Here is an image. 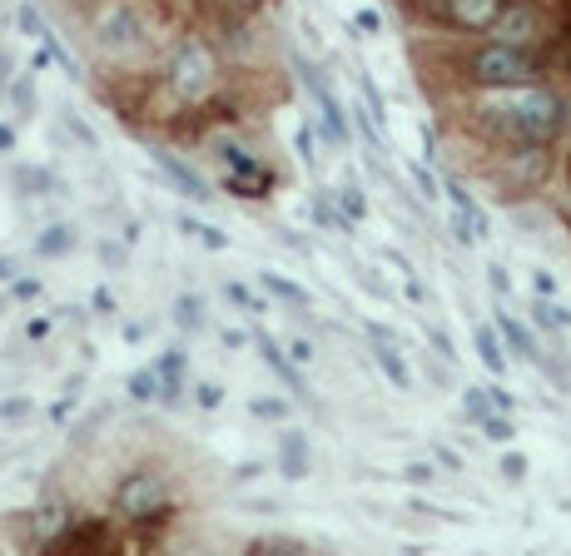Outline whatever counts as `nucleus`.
<instances>
[{
  "instance_id": "30",
  "label": "nucleus",
  "mask_w": 571,
  "mask_h": 556,
  "mask_svg": "<svg viewBox=\"0 0 571 556\" xmlns=\"http://www.w3.org/2000/svg\"><path fill=\"white\" fill-rule=\"evenodd\" d=\"M338 204L348 209V219H363V194L348 184V189H338Z\"/></svg>"
},
{
  "instance_id": "23",
  "label": "nucleus",
  "mask_w": 571,
  "mask_h": 556,
  "mask_svg": "<svg viewBox=\"0 0 571 556\" xmlns=\"http://www.w3.org/2000/svg\"><path fill=\"white\" fill-rule=\"evenodd\" d=\"M293 144H298V159H303L308 169H318V135H313V125H308V120L293 130Z\"/></svg>"
},
{
  "instance_id": "2",
  "label": "nucleus",
  "mask_w": 571,
  "mask_h": 556,
  "mask_svg": "<svg viewBox=\"0 0 571 556\" xmlns=\"http://www.w3.org/2000/svg\"><path fill=\"white\" fill-rule=\"evenodd\" d=\"M95 40H100L105 55L130 60V55H144V45H149V25H144V15L130 5V0H115L110 10H100V20H95Z\"/></svg>"
},
{
  "instance_id": "32",
  "label": "nucleus",
  "mask_w": 571,
  "mask_h": 556,
  "mask_svg": "<svg viewBox=\"0 0 571 556\" xmlns=\"http://www.w3.org/2000/svg\"><path fill=\"white\" fill-rule=\"evenodd\" d=\"M224 293H229V298H234L239 308H249V313H259V303H254V293H249L244 283H224Z\"/></svg>"
},
{
  "instance_id": "1",
  "label": "nucleus",
  "mask_w": 571,
  "mask_h": 556,
  "mask_svg": "<svg viewBox=\"0 0 571 556\" xmlns=\"http://www.w3.org/2000/svg\"><path fill=\"white\" fill-rule=\"evenodd\" d=\"M487 125L502 135L522 139V144H547L567 120H562V100L547 90H517L497 105H487Z\"/></svg>"
},
{
  "instance_id": "34",
  "label": "nucleus",
  "mask_w": 571,
  "mask_h": 556,
  "mask_svg": "<svg viewBox=\"0 0 571 556\" xmlns=\"http://www.w3.org/2000/svg\"><path fill=\"white\" fill-rule=\"evenodd\" d=\"M15 110H20V115H25V110H35V85H30V80H20V85H15Z\"/></svg>"
},
{
  "instance_id": "6",
  "label": "nucleus",
  "mask_w": 571,
  "mask_h": 556,
  "mask_svg": "<svg viewBox=\"0 0 571 556\" xmlns=\"http://www.w3.org/2000/svg\"><path fill=\"white\" fill-rule=\"evenodd\" d=\"M219 159H224V179H229L234 194H244V199H264V194H269V169H264L254 154H244V149L229 144Z\"/></svg>"
},
{
  "instance_id": "12",
  "label": "nucleus",
  "mask_w": 571,
  "mask_h": 556,
  "mask_svg": "<svg viewBox=\"0 0 571 556\" xmlns=\"http://www.w3.org/2000/svg\"><path fill=\"white\" fill-rule=\"evenodd\" d=\"M492 30H497V40H502V45H527V40H532V30H537V15H532L527 5H507V10L492 20Z\"/></svg>"
},
{
  "instance_id": "21",
  "label": "nucleus",
  "mask_w": 571,
  "mask_h": 556,
  "mask_svg": "<svg viewBox=\"0 0 571 556\" xmlns=\"http://www.w3.org/2000/svg\"><path fill=\"white\" fill-rule=\"evenodd\" d=\"M259 353H264V363H269V368H274V373L284 378L288 388H298V373H293V363H288V358H284V348H279V343H274L269 333L259 338Z\"/></svg>"
},
{
  "instance_id": "14",
  "label": "nucleus",
  "mask_w": 571,
  "mask_h": 556,
  "mask_svg": "<svg viewBox=\"0 0 571 556\" xmlns=\"http://www.w3.org/2000/svg\"><path fill=\"white\" fill-rule=\"evenodd\" d=\"M462 408H467V417H492V413H507L512 408V398L502 393V388H467L462 393Z\"/></svg>"
},
{
  "instance_id": "17",
  "label": "nucleus",
  "mask_w": 571,
  "mask_h": 556,
  "mask_svg": "<svg viewBox=\"0 0 571 556\" xmlns=\"http://www.w3.org/2000/svg\"><path fill=\"white\" fill-rule=\"evenodd\" d=\"M130 393H135L140 403H154V398L164 403V398H169V388H164V373H159V368H144V373H135V378H130Z\"/></svg>"
},
{
  "instance_id": "15",
  "label": "nucleus",
  "mask_w": 571,
  "mask_h": 556,
  "mask_svg": "<svg viewBox=\"0 0 571 556\" xmlns=\"http://www.w3.org/2000/svg\"><path fill=\"white\" fill-rule=\"evenodd\" d=\"M497 333H502V338L512 343V353H517V358H527V363H542V353H537L532 333H527V328H522V323H517L512 313H502V318H497Z\"/></svg>"
},
{
  "instance_id": "24",
  "label": "nucleus",
  "mask_w": 571,
  "mask_h": 556,
  "mask_svg": "<svg viewBox=\"0 0 571 556\" xmlns=\"http://www.w3.org/2000/svg\"><path fill=\"white\" fill-rule=\"evenodd\" d=\"M532 313H537L542 328H571V308H562V303H547V298H542Z\"/></svg>"
},
{
  "instance_id": "9",
  "label": "nucleus",
  "mask_w": 571,
  "mask_h": 556,
  "mask_svg": "<svg viewBox=\"0 0 571 556\" xmlns=\"http://www.w3.org/2000/svg\"><path fill=\"white\" fill-rule=\"evenodd\" d=\"M154 159H159V169H164V174H169V179H174V184H179V189H184L194 204H209V199H214V194H209V184H204V174H199V169H189L179 154H169V149H154Z\"/></svg>"
},
{
  "instance_id": "5",
  "label": "nucleus",
  "mask_w": 571,
  "mask_h": 556,
  "mask_svg": "<svg viewBox=\"0 0 571 556\" xmlns=\"http://www.w3.org/2000/svg\"><path fill=\"white\" fill-rule=\"evenodd\" d=\"M115 507H120L130 522H144V517L164 512V482H159L154 472H130V477L120 482V497H115Z\"/></svg>"
},
{
  "instance_id": "36",
  "label": "nucleus",
  "mask_w": 571,
  "mask_h": 556,
  "mask_svg": "<svg viewBox=\"0 0 571 556\" xmlns=\"http://www.w3.org/2000/svg\"><path fill=\"white\" fill-rule=\"evenodd\" d=\"M413 174H418V184H423V194H428V199H437V179H432L428 169H423V164H418V169H413Z\"/></svg>"
},
{
  "instance_id": "18",
  "label": "nucleus",
  "mask_w": 571,
  "mask_h": 556,
  "mask_svg": "<svg viewBox=\"0 0 571 556\" xmlns=\"http://www.w3.org/2000/svg\"><path fill=\"white\" fill-rule=\"evenodd\" d=\"M75 249V229L70 224H50L40 239H35V254H70Z\"/></svg>"
},
{
  "instance_id": "40",
  "label": "nucleus",
  "mask_w": 571,
  "mask_h": 556,
  "mask_svg": "<svg viewBox=\"0 0 571 556\" xmlns=\"http://www.w3.org/2000/svg\"><path fill=\"white\" fill-rule=\"evenodd\" d=\"M15 278V259H0V283H10Z\"/></svg>"
},
{
  "instance_id": "10",
  "label": "nucleus",
  "mask_w": 571,
  "mask_h": 556,
  "mask_svg": "<svg viewBox=\"0 0 571 556\" xmlns=\"http://www.w3.org/2000/svg\"><path fill=\"white\" fill-rule=\"evenodd\" d=\"M447 20L462 25V30H487L497 15H502V0H442Z\"/></svg>"
},
{
  "instance_id": "33",
  "label": "nucleus",
  "mask_w": 571,
  "mask_h": 556,
  "mask_svg": "<svg viewBox=\"0 0 571 556\" xmlns=\"http://www.w3.org/2000/svg\"><path fill=\"white\" fill-rule=\"evenodd\" d=\"M502 472H507L512 482H522V477H527V457H522V452H507V457H502Z\"/></svg>"
},
{
  "instance_id": "38",
  "label": "nucleus",
  "mask_w": 571,
  "mask_h": 556,
  "mask_svg": "<svg viewBox=\"0 0 571 556\" xmlns=\"http://www.w3.org/2000/svg\"><path fill=\"white\" fill-rule=\"evenodd\" d=\"M537 293H542V298H552V293H557V278H552V274H537Z\"/></svg>"
},
{
  "instance_id": "37",
  "label": "nucleus",
  "mask_w": 571,
  "mask_h": 556,
  "mask_svg": "<svg viewBox=\"0 0 571 556\" xmlns=\"http://www.w3.org/2000/svg\"><path fill=\"white\" fill-rule=\"evenodd\" d=\"M428 338H432V348H437L442 358H457V353H452V343H447V333H437V328H432Z\"/></svg>"
},
{
  "instance_id": "19",
  "label": "nucleus",
  "mask_w": 571,
  "mask_h": 556,
  "mask_svg": "<svg viewBox=\"0 0 571 556\" xmlns=\"http://www.w3.org/2000/svg\"><path fill=\"white\" fill-rule=\"evenodd\" d=\"M174 323L189 328V333H199V328L209 323V318H204V303H199L194 293H179V298H174Z\"/></svg>"
},
{
  "instance_id": "31",
  "label": "nucleus",
  "mask_w": 571,
  "mask_h": 556,
  "mask_svg": "<svg viewBox=\"0 0 571 556\" xmlns=\"http://www.w3.org/2000/svg\"><path fill=\"white\" fill-rule=\"evenodd\" d=\"M194 398H199V408H219V403H224V388H219V383H199Z\"/></svg>"
},
{
  "instance_id": "20",
  "label": "nucleus",
  "mask_w": 571,
  "mask_h": 556,
  "mask_svg": "<svg viewBox=\"0 0 571 556\" xmlns=\"http://www.w3.org/2000/svg\"><path fill=\"white\" fill-rule=\"evenodd\" d=\"M477 353H482V363H487L492 373H507V353H502L497 328H477Z\"/></svg>"
},
{
  "instance_id": "27",
  "label": "nucleus",
  "mask_w": 571,
  "mask_h": 556,
  "mask_svg": "<svg viewBox=\"0 0 571 556\" xmlns=\"http://www.w3.org/2000/svg\"><path fill=\"white\" fill-rule=\"evenodd\" d=\"M482 432L492 437V442H512V422L502 413H492V417H482Z\"/></svg>"
},
{
  "instance_id": "11",
  "label": "nucleus",
  "mask_w": 571,
  "mask_h": 556,
  "mask_svg": "<svg viewBox=\"0 0 571 556\" xmlns=\"http://www.w3.org/2000/svg\"><path fill=\"white\" fill-rule=\"evenodd\" d=\"M373 333V358H378V368L408 393L413 388V373H408V363H403V353H398V343H393V333H383V328H368Z\"/></svg>"
},
{
  "instance_id": "16",
  "label": "nucleus",
  "mask_w": 571,
  "mask_h": 556,
  "mask_svg": "<svg viewBox=\"0 0 571 556\" xmlns=\"http://www.w3.org/2000/svg\"><path fill=\"white\" fill-rule=\"evenodd\" d=\"M65 522H70V512H65L60 502H45V507L30 517V537H35V542H55V532H60Z\"/></svg>"
},
{
  "instance_id": "42",
  "label": "nucleus",
  "mask_w": 571,
  "mask_h": 556,
  "mask_svg": "<svg viewBox=\"0 0 571 556\" xmlns=\"http://www.w3.org/2000/svg\"><path fill=\"white\" fill-rule=\"evenodd\" d=\"M567 110H571V105H567ZM567 130H571V120H567Z\"/></svg>"
},
{
  "instance_id": "41",
  "label": "nucleus",
  "mask_w": 571,
  "mask_h": 556,
  "mask_svg": "<svg viewBox=\"0 0 571 556\" xmlns=\"http://www.w3.org/2000/svg\"><path fill=\"white\" fill-rule=\"evenodd\" d=\"M5 70H10V60H5V50H0V90H5V80H10Z\"/></svg>"
},
{
  "instance_id": "35",
  "label": "nucleus",
  "mask_w": 571,
  "mask_h": 556,
  "mask_svg": "<svg viewBox=\"0 0 571 556\" xmlns=\"http://www.w3.org/2000/svg\"><path fill=\"white\" fill-rule=\"evenodd\" d=\"M403 477H408V482H432V467H428V462H413Z\"/></svg>"
},
{
  "instance_id": "3",
  "label": "nucleus",
  "mask_w": 571,
  "mask_h": 556,
  "mask_svg": "<svg viewBox=\"0 0 571 556\" xmlns=\"http://www.w3.org/2000/svg\"><path fill=\"white\" fill-rule=\"evenodd\" d=\"M169 90L189 105H199L214 90V55L204 50V40H184L169 60Z\"/></svg>"
},
{
  "instance_id": "22",
  "label": "nucleus",
  "mask_w": 571,
  "mask_h": 556,
  "mask_svg": "<svg viewBox=\"0 0 571 556\" xmlns=\"http://www.w3.org/2000/svg\"><path fill=\"white\" fill-rule=\"evenodd\" d=\"M179 229H184L189 239H199L204 249H229V234H219L214 224H199V219H189V214H184V219H179Z\"/></svg>"
},
{
  "instance_id": "8",
  "label": "nucleus",
  "mask_w": 571,
  "mask_h": 556,
  "mask_svg": "<svg viewBox=\"0 0 571 556\" xmlns=\"http://www.w3.org/2000/svg\"><path fill=\"white\" fill-rule=\"evenodd\" d=\"M442 194L452 199V229H457V244H477V239L487 234V219H482L477 199H472L462 184H447Z\"/></svg>"
},
{
  "instance_id": "29",
  "label": "nucleus",
  "mask_w": 571,
  "mask_h": 556,
  "mask_svg": "<svg viewBox=\"0 0 571 556\" xmlns=\"http://www.w3.org/2000/svg\"><path fill=\"white\" fill-rule=\"evenodd\" d=\"M15 184H20V189H55V179H50L45 169H20Z\"/></svg>"
},
{
  "instance_id": "13",
  "label": "nucleus",
  "mask_w": 571,
  "mask_h": 556,
  "mask_svg": "<svg viewBox=\"0 0 571 556\" xmlns=\"http://www.w3.org/2000/svg\"><path fill=\"white\" fill-rule=\"evenodd\" d=\"M279 467H284L288 482H303V477H308V442H303V432H284V442H279Z\"/></svg>"
},
{
  "instance_id": "39",
  "label": "nucleus",
  "mask_w": 571,
  "mask_h": 556,
  "mask_svg": "<svg viewBox=\"0 0 571 556\" xmlns=\"http://www.w3.org/2000/svg\"><path fill=\"white\" fill-rule=\"evenodd\" d=\"M487 278H492V288H497V293H507V288H512V283H507V274H502V269H497V264H492V269H487Z\"/></svg>"
},
{
  "instance_id": "4",
  "label": "nucleus",
  "mask_w": 571,
  "mask_h": 556,
  "mask_svg": "<svg viewBox=\"0 0 571 556\" xmlns=\"http://www.w3.org/2000/svg\"><path fill=\"white\" fill-rule=\"evenodd\" d=\"M472 75L482 85H527L537 75V65H532V55L522 45H502L497 40V45H487V50L472 55Z\"/></svg>"
},
{
  "instance_id": "7",
  "label": "nucleus",
  "mask_w": 571,
  "mask_h": 556,
  "mask_svg": "<svg viewBox=\"0 0 571 556\" xmlns=\"http://www.w3.org/2000/svg\"><path fill=\"white\" fill-rule=\"evenodd\" d=\"M298 75H303V90H308V100H313V110H318L323 135L333 139V144H343V139H348V125H343V105H338V95L323 85V75H318V70L298 65Z\"/></svg>"
},
{
  "instance_id": "28",
  "label": "nucleus",
  "mask_w": 571,
  "mask_h": 556,
  "mask_svg": "<svg viewBox=\"0 0 571 556\" xmlns=\"http://www.w3.org/2000/svg\"><path fill=\"white\" fill-rule=\"evenodd\" d=\"M249 408H254V417H269V422H279V417H288V403H279V398H254Z\"/></svg>"
},
{
  "instance_id": "25",
  "label": "nucleus",
  "mask_w": 571,
  "mask_h": 556,
  "mask_svg": "<svg viewBox=\"0 0 571 556\" xmlns=\"http://www.w3.org/2000/svg\"><path fill=\"white\" fill-rule=\"evenodd\" d=\"M154 368L164 373V388H169V398H164V403H174V398H179V368H184V358H179V353H164Z\"/></svg>"
},
{
  "instance_id": "26",
  "label": "nucleus",
  "mask_w": 571,
  "mask_h": 556,
  "mask_svg": "<svg viewBox=\"0 0 571 556\" xmlns=\"http://www.w3.org/2000/svg\"><path fill=\"white\" fill-rule=\"evenodd\" d=\"M264 288H274V293H279V298H288L293 308H303V303H308V293H303L298 283H288L284 274H264Z\"/></svg>"
}]
</instances>
